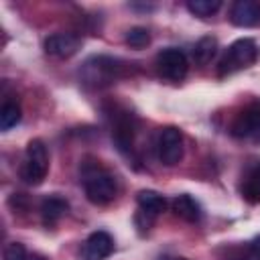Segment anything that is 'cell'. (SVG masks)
<instances>
[{
	"label": "cell",
	"mask_w": 260,
	"mask_h": 260,
	"mask_svg": "<svg viewBox=\"0 0 260 260\" xmlns=\"http://www.w3.org/2000/svg\"><path fill=\"white\" fill-rule=\"evenodd\" d=\"M175 260H187V258H175Z\"/></svg>",
	"instance_id": "7402d4cb"
},
{
	"label": "cell",
	"mask_w": 260,
	"mask_h": 260,
	"mask_svg": "<svg viewBox=\"0 0 260 260\" xmlns=\"http://www.w3.org/2000/svg\"><path fill=\"white\" fill-rule=\"evenodd\" d=\"M230 20L236 26L248 28L260 22V2L256 0H236L230 8Z\"/></svg>",
	"instance_id": "30bf717a"
},
{
	"label": "cell",
	"mask_w": 260,
	"mask_h": 260,
	"mask_svg": "<svg viewBox=\"0 0 260 260\" xmlns=\"http://www.w3.org/2000/svg\"><path fill=\"white\" fill-rule=\"evenodd\" d=\"M219 8H221L219 0H191V2H187V10L195 16H201V18L215 14Z\"/></svg>",
	"instance_id": "e0dca14e"
},
{
	"label": "cell",
	"mask_w": 260,
	"mask_h": 260,
	"mask_svg": "<svg viewBox=\"0 0 260 260\" xmlns=\"http://www.w3.org/2000/svg\"><path fill=\"white\" fill-rule=\"evenodd\" d=\"M136 201H138V215L136 217H144V228L150 225L154 221V217L160 215L167 207V199L160 193L152 191V189L138 191Z\"/></svg>",
	"instance_id": "9c48e42d"
},
{
	"label": "cell",
	"mask_w": 260,
	"mask_h": 260,
	"mask_svg": "<svg viewBox=\"0 0 260 260\" xmlns=\"http://www.w3.org/2000/svg\"><path fill=\"white\" fill-rule=\"evenodd\" d=\"M256 57H258V47H256V43L252 41V39H238V41H234L230 47H228V51L223 53V57L219 59V67H217V73L221 75V77H225V75H232V73H236V71H240V69H246V67H250L254 61H256Z\"/></svg>",
	"instance_id": "3957f363"
},
{
	"label": "cell",
	"mask_w": 260,
	"mask_h": 260,
	"mask_svg": "<svg viewBox=\"0 0 260 260\" xmlns=\"http://www.w3.org/2000/svg\"><path fill=\"white\" fill-rule=\"evenodd\" d=\"M43 47L47 55L57 57V59H67L77 53V49L81 47V39L73 32H55L45 39Z\"/></svg>",
	"instance_id": "52a82bcc"
},
{
	"label": "cell",
	"mask_w": 260,
	"mask_h": 260,
	"mask_svg": "<svg viewBox=\"0 0 260 260\" xmlns=\"http://www.w3.org/2000/svg\"><path fill=\"white\" fill-rule=\"evenodd\" d=\"M49 171V152L41 138H32L26 144L24 160L20 165V179L26 185H41Z\"/></svg>",
	"instance_id": "7a4b0ae2"
},
{
	"label": "cell",
	"mask_w": 260,
	"mask_h": 260,
	"mask_svg": "<svg viewBox=\"0 0 260 260\" xmlns=\"http://www.w3.org/2000/svg\"><path fill=\"white\" fill-rule=\"evenodd\" d=\"M67 209H69V203H67L63 197H59V195H49V197H45L43 203H41V217H43V223H45V225L57 223V221L67 213Z\"/></svg>",
	"instance_id": "5bb4252c"
},
{
	"label": "cell",
	"mask_w": 260,
	"mask_h": 260,
	"mask_svg": "<svg viewBox=\"0 0 260 260\" xmlns=\"http://www.w3.org/2000/svg\"><path fill=\"white\" fill-rule=\"evenodd\" d=\"M230 132L236 138H258L260 136V102L248 104L230 124Z\"/></svg>",
	"instance_id": "8992f818"
},
{
	"label": "cell",
	"mask_w": 260,
	"mask_h": 260,
	"mask_svg": "<svg viewBox=\"0 0 260 260\" xmlns=\"http://www.w3.org/2000/svg\"><path fill=\"white\" fill-rule=\"evenodd\" d=\"M215 51H217V39L211 37V35H205V37H201L195 43V47H193V59H195V63L205 65V63L211 61V57L215 55Z\"/></svg>",
	"instance_id": "9a60e30c"
},
{
	"label": "cell",
	"mask_w": 260,
	"mask_h": 260,
	"mask_svg": "<svg viewBox=\"0 0 260 260\" xmlns=\"http://www.w3.org/2000/svg\"><path fill=\"white\" fill-rule=\"evenodd\" d=\"M81 181L85 197L95 205H108L118 195L116 177L98 162H85L81 169Z\"/></svg>",
	"instance_id": "6da1fadb"
},
{
	"label": "cell",
	"mask_w": 260,
	"mask_h": 260,
	"mask_svg": "<svg viewBox=\"0 0 260 260\" xmlns=\"http://www.w3.org/2000/svg\"><path fill=\"white\" fill-rule=\"evenodd\" d=\"M28 260H47V258L41 256V254H32V256H28Z\"/></svg>",
	"instance_id": "44dd1931"
},
{
	"label": "cell",
	"mask_w": 260,
	"mask_h": 260,
	"mask_svg": "<svg viewBox=\"0 0 260 260\" xmlns=\"http://www.w3.org/2000/svg\"><path fill=\"white\" fill-rule=\"evenodd\" d=\"M156 71L160 77H165L169 81H183L189 71L187 55L177 47L162 49L156 55Z\"/></svg>",
	"instance_id": "5b68a950"
},
{
	"label": "cell",
	"mask_w": 260,
	"mask_h": 260,
	"mask_svg": "<svg viewBox=\"0 0 260 260\" xmlns=\"http://www.w3.org/2000/svg\"><path fill=\"white\" fill-rule=\"evenodd\" d=\"M124 41H126V45H130L132 49H142V47H146V45L150 43V32H148V28H144V26H132V28L126 32Z\"/></svg>",
	"instance_id": "ac0fdd59"
},
{
	"label": "cell",
	"mask_w": 260,
	"mask_h": 260,
	"mask_svg": "<svg viewBox=\"0 0 260 260\" xmlns=\"http://www.w3.org/2000/svg\"><path fill=\"white\" fill-rule=\"evenodd\" d=\"M171 207H173L175 215L181 217V219H185V221L195 223V221L201 219V205H199L191 195H187V193L177 195V197L171 201Z\"/></svg>",
	"instance_id": "4fadbf2b"
},
{
	"label": "cell",
	"mask_w": 260,
	"mask_h": 260,
	"mask_svg": "<svg viewBox=\"0 0 260 260\" xmlns=\"http://www.w3.org/2000/svg\"><path fill=\"white\" fill-rule=\"evenodd\" d=\"M183 134L177 126L160 128L156 136V156L165 167H175L183 158Z\"/></svg>",
	"instance_id": "277c9868"
},
{
	"label": "cell",
	"mask_w": 260,
	"mask_h": 260,
	"mask_svg": "<svg viewBox=\"0 0 260 260\" xmlns=\"http://www.w3.org/2000/svg\"><path fill=\"white\" fill-rule=\"evenodd\" d=\"M120 61L118 59H112V57H93L85 63V69L91 71L89 75V81H112L120 75L122 71V65H118Z\"/></svg>",
	"instance_id": "8fae6325"
},
{
	"label": "cell",
	"mask_w": 260,
	"mask_h": 260,
	"mask_svg": "<svg viewBox=\"0 0 260 260\" xmlns=\"http://www.w3.org/2000/svg\"><path fill=\"white\" fill-rule=\"evenodd\" d=\"M2 260H28V258H26V250L20 242H10L4 246Z\"/></svg>",
	"instance_id": "d6986e66"
},
{
	"label": "cell",
	"mask_w": 260,
	"mask_h": 260,
	"mask_svg": "<svg viewBox=\"0 0 260 260\" xmlns=\"http://www.w3.org/2000/svg\"><path fill=\"white\" fill-rule=\"evenodd\" d=\"M240 193L248 203H260V162H254L244 171Z\"/></svg>",
	"instance_id": "7c38bea8"
},
{
	"label": "cell",
	"mask_w": 260,
	"mask_h": 260,
	"mask_svg": "<svg viewBox=\"0 0 260 260\" xmlns=\"http://www.w3.org/2000/svg\"><path fill=\"white\" fill-rule=\"evenodd\" d=\"M250 256H252V260H260V236H256L250 242Z\"/></svg>",
	"instance_id": "ffe728a7"
},
{
	"label": "cell",
	"mask_w": 260,
	"mask_h": 260,
	"mask_svg": "<svg viewBox=\"0 0 260 260\" xmlns=\"http://www.w3.org/2000/svg\"><path fill=\"white\" fill-rule=\"evenodd\" d=\"M22 114H20V106L16 102H4L2 110H0V128L2 130H10L12 126H16L20 122Z\"/></svg>",
	"instance_id": "2e32d148"
},
{
	"label": "cell",
	"mask_w": 260,
	"mask_h": 260,
	"mask_svg": "<svg viewBox=\"0 0 260 260\" xmlns=\"http://www.w3.org/2000/svg\"><path fill=\"white\" fill-rule=\"evenodd\" d=\"M112 252H114V238L108 232L98 230L89 234L87 240L83 242L81 258L83 260H106Z\"/></svg>",
	"instance_id": "ba28073f"
}]
</instances>
